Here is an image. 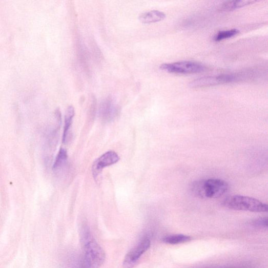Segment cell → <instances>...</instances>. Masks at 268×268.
Returning <instances> with one entry per match:
<instances>
[{
	"label": "cell",
	"instance_id": "1",
	"mask_svg": "<svg viewBox=\"0 0 268 268\" xmlns=\"http://www.w3.org/2000/svg\"><path fill=\"white\" fill-rule=\"evenodd\" d=\"M84 258L92 268H99L104 263L106 254L94 238L87 223H83L80 229Z\"/></svg>",
	"mask_w": 268,
	"mask_h": 268
},
{
	"label": "cell",
	"instance_id": "2",
	"mask_svg": "<svg viewBox=\"0 0 268 268\" xmlns=\"http://www.w3.org/2000/svg\"><path fill=\"white\" fill-rule=\"evenodd\" d=\"M228 183L220 179H205L193 182L190 190L193 196L202 199L219 198L229 190Z\"/></svg>",
	"mask_w": 268,
	"mask_h": 268
},
{
	"label": "cell",
	"instance_id": "3",
	"mask_svg": "<svg viewBox=\"0 0 268 268\" xmlns=\"http://www.w3.org/2000/svg\"><path fill=\"white\" fill-rule=\"evenodd\" d=\"M222 204L224 207L236 211L253 212H266L267 205L253 198L235 195L226 198Z\"/></svg>",
	"mask_w": 268,
	"mask_h": 268
},
{
	"label": "cell",
	"instance_id": "4",
	"mask_svg": "<svg viewBox=\"0 0 268 268\" xmlns=\"http://www.w3.org/2000/svg\"><path fill=\"white\" fill-rule=\"evenodd\" d=\"M160 68L171 74L179 75L198 74L205 70V67L202 64L188 61L164 64Z\"/></svg>",
	"mask_w": 268,
	"mask_h": 268
},
{
	"label": "cell",
	"instance_id": "5",
	"mask_svg": "<svg viewBox=\"0 0 268 268\" xmlns=\"http://www.w3.org/2000/svg\"><path fill=\"white\" fill-rule=\"evenodd\" d=\"M239 77L236 75L226 74L216 76L202 77L189 84V86L193 88H199L230 84L238 81Z\"/></svg>",
	"mask_w": 268,
	"mask_h": 268
},
{
	"label": "cell",
	"instance_id": "6",
	"mask_svg": "<svg viewBox=\"0 0 268 268\" xmlns=\"http://www.w3.org/2000/svg\"><path fill=\"white\" fill-rule=\"evenodd\" d=\"M151 242L148 237H145L126 256L123 265L125 268H132L141 255L150 248Z\"/></svg>",
	"mask_w": 268,
	"mask_h": 268
},
{
	"label": "cell",
	"instance_id": "7",
	"mask_svg": "<svg viewBox=\"0 0 268 268\" xmlns=\"http://www.w3.org/2000/svg\"><path fill=\"white\" fill-rule=\"evenodd\" d=\"M119 160L118 155L114 152L110 151L104 154L93 164L92 173L94 178L96 179L105 168L116 163Z\"/></svg>",
	"mask_w": 268,
	"mask_h": 268
},
{
	"label": "cell",
	"instance_id": "8",
	"mask_svg": "<svg viewBox=\"0 0 268 268\" xmlns=\"http://www.w3.org/2000/svg\"><path fill=\"white\" fill-rule=\"evenodd\" d=\"M118 111V108L113 100L110 97H108L100 105L99 116L104 122L110 123L116 117Z\"/></svg>",
	"mask_w": 268,
	"mask_h": 268
},
{
	"label": "cell",
	"instance_id": "9",
	"mask_svg": "<svg viewBox=\"0 0 268 268\" xmlns=\"http://www.w3.org/2000/svg\"><path fill=\"white\" fill-rule=\"evenodd\" d=\"M164 13L154 10L142 13L139 16V20L145 24H151L160 22L166 17Z\"/></svg>",
	"mask_w": 268,
	"mask_h": 268
},
{
	"label": "cell",
	"instance_id": "10",
	"mask_svg": "<svg viewBox=\"0 0 268 268\" xmlns=\"http://www.w3.org/2000/svg\"><path fill=\"white\" fill-rule=\"evenodd\" d=\"M255 1L249 0H237V1H228L223 3L220 7V10L222 12H231L236 9L244 7L255 3Z\"/></svg>",
	"mask_w": 268,
	"mask_h": 268
},
{
	"label": "cell",
	"instance_id": "11",
	"mask_svg": "<svg viewBox=\"0 0 268 268\" xmlns=\"http://www.w3.org/2000/svg\"><path fill=\"white\" fill-rule=\"evenodd\" d=\"M75 115V109L72 106H69L66 111L65 118V127L63 137V141L66 143L67 141L69 131L72 123L73 118Z\"/></svg>",
	"mask_w": 268,
	"mask_h": 268
},
{
	"label": "cell",
	"instance_id": "12",
	"mask_svg": "<svg viewBox=\"0 0 268 268\" xmlns=\"http://www.w3.org/2000/svg\"><path fill=\"white\" fill-rule=\"evenodd\" d=\"M192 239L191 237L183 234H175L168 235L162 238V241L164 243L170 245H178L180 243H185L190 241Z\"/></svg>",
	"mask_w": 268,
	"mask_h": 268
},
{
	"label": "cell",
	"instance_id": "13",
	"mask_svg": "<svg viewBox=\"0 0 268 268\" xmlns=\"http://www.w3.org/2000/svg\"><path fill=\"white\" fill-rule=\"evenodd\" d=\"M67 160L68 155L67 151L64 149H61L53 165V169L54 171L57 172L64 168L67 164Z\"/></svg>",
	"mask_w": 268,
	"mask_h": 268
},
{
	"label": "cell",
	"instance_id": "14",
	"mask_svg": "<svg viewBox=\"0 0 268 268\" xmlns=\"http://www.w3.org/2000/svg\"><path fill=\"white\" fill-rule=\"evenodd\" d=\"M239 33L237 29H231L229 30L222 31L217 33L213 37L215 42H220L221 40L232 38Z\"/></svg>",
	"mask_w": 268,
	"mask_h": 268
},
{
	"label": "cell",
	"instance_id": "15",
	"mask_svg": "<svg viewBox=\"0 0 268 268\" xmlns=\"http://www.w3.org/2000/svg\"><path fill=\"white\" fill-rule=\"evenodd\" d=\"M251 224L255 227L266 228L267 227V218L265 217L255 219L252 222Z\"/></svg>",
	"mask_w": 268,
	"mask_h": 268
},
{
	"label": "cell",
	"instance_id": "16",
	"mask_svg": "<svg viewBox=\"0 0 268 268\" xmlns=\"http://www.w3.org/2000/svg\"><path fill=\"white\" fill-rule=\"evenodd\" d=\"M77 268H92V267L86 261V260L84 258V257H83L79 261Z\"/></svg>",
	"mask_w": 268,
	"mask_h": 268
}]
</instances>
